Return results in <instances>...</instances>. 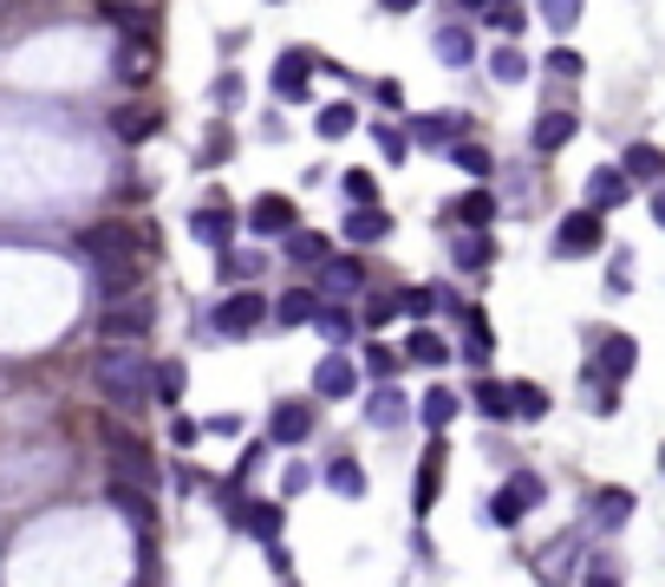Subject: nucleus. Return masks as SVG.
<instances>
[{"label": "nucleus", "instance_id": "nucleus-1", "mask_svg": "<svg viewBox=\"0 0 665 587\" xmlns=\"http://www.w3.org/2000/svg\"><path fill=\"white\" fill-rule=\"evenodd\" d=\"M92 385H98V398H111V405H144L150 398V353L144 346H98V360H92Z\"/></svg>", "mask_w": 665, "mask_h": 587}, {"label": "nucleus", "instance_id": "nucleus-2", "mask_svg": "<svg viewBox=\"0 0 665 587\" xmlns=\"http://www.w3.org/2000/svg\"><path fill=\"white\" fill-rule=\"evenodd\" d=\"M78 248L92 255V262H157V228L150 222H92L85 235H78Z\"/></svg>", "mask_w": 665, "mask_h": 587}, {"label": "nucleus", "instance_id": "nucleus-3", "mask_svg": "<svg viewBox=\"0 0 665 587\" xmlns=\"http://www.w3.org/2000/svg\"><path fill=\"white\" fill-rule=\"evenodd\" d=\"M150 327H157V300H150V288L118 294V300H105V313H98V346H144Z\"/></svg>", "mask_w": 665, "mask_h": 587}, {"label": "nucleus", "instance_id": "nucleus-4", "mask_svg": "<svg viewBox=\"0 0 665 587\" xmlns=\"http://www.w3.org/2000/svg\"><path fill=\"white\" fill-rule=\"evenodd\" d=\"M98 444H105V457L118 463V477H125V483H138V490L157 483V457H150L144 438H131L125 425H98Z\"/></svg>", "mask_w": 665, "mask_h": 587}, {"label": "nucleus", "instance_id": "nucleus-5", "mask_svg": "<svg viewBox=\"0 0 665 587\" xmlns=\"http://www.w3.org/2000/svg\"><path fill=\"white\" fill-rule=\"evenodd\" d=\"M261 320H268V300H261V288H235V294L216 307V320H210V327H216V333H228V340H242V333H255Z\"/></svg>", "mask_w": 665, "mask_h": 587}, {"label": "nucleus", "instance_id": "nucleus-6", "mask_svg": "<svg viewBox=\"0 0 665 587\" xmlns=\"http://www.w3.org/2000/svg\"><path fill=\"white\" fill-rule=\"evenodd\" d=\"M535 503H541V477H528V470H522V477H510V483H503V490L490 497V522L516 529V522H522L528 510H535Z\"/></svg>", "mask_w": 665, "mask_h": 587}, {"label": "nucleus", "instance_id": "nucleus-7", "mask_svg": "<svg viewBox=\"0 0 665 587\" xmlns=\"http://www.w3.org/2000/svg\"><path fill=\"white\" fill-rule=\"evenodd\" d=\"M313 73H320V60H313V53H300V46H288V53L275 60V98H288V105H307V92H313Z\"/></svg>", "mask_w": 665, "mask_h": 587}, {"label": "nucleus", "instance_id": "nucleus-8", "mask_svg": "<svg viewBox=\"0 0 665 587\" xmlns=\"http://www.w3.org/2000/svg\"><path fill=\"white\" fill-rule=\"evenodd\" d=\"M607 242V222H600V210H575V216L555 228V248L561 255H593Z\"/></svg>", "mask_w": 665, "mask_h": 587}, {"label": "nucleus", "instance_id": "nucleus-9", "mask_svg": "<svg viewBox=\"0 0 665 587\" xmlns=\"http://www.w3.org/2000/svg\"><path fill=\"white\" fill-rule=\"evenodd\" d=\"M190 228H196V242H210V248H228V242H235V203H228V196H210V203L190 216Z\"/></svg>", "mask_w": 665, "mask_h": 587}, {"label": "nucleus", "instance_id": "nucleus-10", "mask_svg": "<svg viewBox=\"0 0 665 587\" xmlns=\"http://www.w3.org/2000/svg\"><path fill=\"white\" fill-rule=\"evenodd\" d=\"M626 196H633V177H626L620 163H600V170L588 177V210H600V216H607V210H620Z\"/></svg>", "mask_w": 665, "mask_h": 587}, {"label": "nucleus", "instance_id": "nucleus-11", "mask_svg": "<svg viewBox=\"0 0 665 587\" xmlns=\"http://www.w3.org/2000/svg\"><path fill=\"white\" fill-rule=\"evenodd\" d=\"M150 73H157V40L125 33V46H118V78H125V85H144Z\"/></svg>", "mask_w": 665, "mask_h": 587}, {"label": "nucleus", "instance_id": "nucleus-12", "mask_svg": "<svg viewBox=\"0 0 665 587\" xmlns=\"http://www.w3.org/2000/svg\"><path fill=\"white\" fill-rule=\"evenodd\" d=\"M353 385H360V366H353L346 353H326L320 372H313V392H320V398H353Z\"/></svg>", "mask_w": 665, "mask_h": 587}, {"label": "nucleus", "instance_id": "nucleus-13", "mask_svg": "<svg viewBox=\"0 0 665 587\" xmlns=\"http://www.w3.org/2000/svg\"><path fill=\"white\" fill-rule=\"evenodd\" d=\"M307 431H313V405H307V398H281V405H275L268 438H275V444H300Z\"/></svg>", "mask_w": 665, "mask_h": 587}, {"label": "nucleus", "instance_id": "nucleus-14", "mask_svg": "<svg viewBox=\"0 0 665 587\" xmlns=\"http://www.w3.org/2000/svg\"><path fill=\"white\" fill-rule=\"evenodd\" d=\"M248 222H255V235H288V228H294V203H288L281 190H268V196H255Z\"/></svg>", "mask_w": 665, "mask_h": 587}, {"label": "nucleus", "instance_id": "nucleus-15", "mask_svg": "<svg viewBox=\"0 0 665 587\" xmlns=\"http://www.w3.org/2000/svg\"><path fill=\"white\" fill-rule=\"evenodd\" d=\"M235 529L255 542H281V503H235Z\"/></svg>", "mask_w": 665, "mask_h": 587}, {"label": "nucleus", "instance_id": "nucleus-16", "mask_svg": "<svg viewBox=\"0 0 665 587\" xmlns=\"http://www.w3.org/2000/svg\"><path fill=\"white\" fill-rule=\"evenodd\" d=\"M92 268H98V294H105V300L144 288V262H92Z\"/></svg>", "mask_w": 665, "mask_h": 587}, {"label": "nucleus", "instance_id": "nucleus-17", "mask_svg": "<svg viewBox=\"0 0 665 587\" xmlns=\"http://www.w3.org/2000/svg\"><path fill=\"white\" fill-rule=\"evenodd\" d=\"M575 131H581V118H575V111H541L528 138H535V150H561V145H575Z\"/></svg>", "mask_w": 665, "mask_h": 587}, {"label": "nucleus", "instance_id": "nucleus-18", "mask_svg": "<svg viewBox=\"0 0 665 587\" xmlns=\"http://www.w3.org/2000/svg\"><path fill=\"white\" fill-rule=\"evenodd\" d=\"M320 281H326V294H360V288H366V262H353V255H326V262H320Z\"/></svg>", "mask_w": 665, "mask_h": 587}, {"label": "nucleus", "instance_id": "nucleus-19", "mask_svg": "<svg viewBox=\"0 0 665 587\" xmlns=\"http://www.w3.org/2000/svg\"><path fill=\"white\" fill-rule=\"evenodd\" d=\"M438 490H443V438H431V450H425V463H418V515H431V503H438Z\"/></svg>", "mask_w": 665, "mask_h": 587}, {"label": "nucleus", "instance_id": "nucleus-20", "mask_svg": "<svg viewBox=\"0 0 665 587\" xmlns=\"http://www.w3.org/2000/svg\"><path fill=\"white\" fill-rule=\"evenodd\" d=\"M470 398H476V412H483L490 425H516V405H510V385H503V378H476Z\"/></svg>", "mask_w": 665, "mask_h": 587}, {"label": "nucleus", "instance_id": "nucleus-21", "mask_svg": "<svg viewBox=\"0 0 665 587\" xmlns=\"http://www.w3.org/2000/svg\"><path fill=\"white\" fill-rule=\"evenodd\" d=\"M268 313H275L281 327H313V313H320V294H313V288H288L281 300H275V307H268Z\"/></svg>", "mask_w": 665, "mask_h": 587}, {"label": "nucleus", "instance_id": "nucleus-22", "mask_svg": "<svg viewBox=\"0 0 665 587\" xmlns=\"http://www.w3.org/2000/svg\"><path fill=\"white\" fill-rule=\"evenodd\" d=\"M157 125H163V118H157L150 105H118V118H111V131H118L125 145H144V138H157Z\"/></svg>", "mask_w": 665, "mask_h": 587}, {"label": "nucleus", "instance_id": "nucleus-23", "mask_svg": "<svg viewBox=\"0 0 665 587\" xmlns=\"http://www.w3.org/2000/svg\"><path fill=\"white\" fill-rule=\"evenodd\" d=\"M457 138H463V118H457V111H431V118H418V125H411V145H457Z\"/></svg>", "mask_w": 665, "mask_h": 587}, {"label": "nucleus", "instance_id": "nucleus-24", "mask_svg": "<svg viewBox=\"0 0 665 587\" xmlns=\"http://www.w3.org/2000/svg\"><path fill=\"white\" fill-rule=\"evenodd\" d=\"M620 170L633 177V183H665V150L659 145H633L620 157Z\"/></svg>", "mask_w": 665, "mask_h": 587}, {"label": "nucleus", "instance_id": "nucleus-25", "mask_svg": "<svg viewBox=\"0 0 665 587\" xmlns=\"http://www.w3.org/2000/svg\"><path fill=\"white\" fill-rule=\"evenodd\" d=\"M385 235H392V216H385V210H353V216H346V242H353V248H372V242H385Z\"/></svg>", "mask_w": 665, "mask_h": 587}, {"label": "nucleus", "instance_id": "nucleus-26", "mask_svg": "<svg viewBox=\"0 0 665 587\" xmlns=\"http://www.w3.org/2000/svg\"><path fill=\"white\" fill-rule=\"evenodd\" d=\"M111 510H125V515H131V529H150V522H157V510H150V497L138 490V483H125V477L111 483Z\"/></svg>", "mask_w": 665, "mask_h": 587}, {"label": "nucleus", "instance_id": "nucleus-27", "mask_svg": "<svg viewBox=\"0 0 665 587\" xmlns=\"http://www.w3.org/2000/svg\"><path fill=\"white\" fill-rule=\"evenodd\" d=\"M450 360V346H443L431 327H411V340H405V366H443Z\"/></svg>", "mask_w": 665, "mask_h": 587}, {"label": "nucleus", "instance_id": "nucleus-28", "mask_svg": "<svg viewBox=\"0 0 665 587\" xmlns=\"http://www.w3.org/2000/svg\"><path fill=\"white\" fill-rule=\"evenodd\" d=\"M438 60H443V66H470V60H476L470 26H457V20H450V26H438Z\"/></svg>", "mask_w": 665, "mask_h": 587}, {"label": "nucleus", "instance_id": "nucleus-29", "mask_svg": "<svg viewBox=\"0 0 665 587\" xmlns=\"http://www.w3.org/2000/svg\"><path fill=\"white\" fill-rule=\"evenodd\" d=\"M326 255H333V242H326V235H313V228L300 235V228H288V262H300V268H313V275H320V262H326Z\"/></svg>", "mask_w": 665, "mask_h": 587}, {"label": "nucleus", "instance_id": "nucleus-30", "mask_svg": "<svg viewBox=\"0 0 665 587\" xmlns=\"http://www.w3.org/2000/svg\"><path fill=\"white\" fill-rule=\"evenodd\" d=\"M633 360H640V346H633L626 333H607V340H600V372H607V378H626Z\"/></svg>", "mask_w": 665, "mask_h": 587}, {"label": "nucleus", "instance_id": "nucleus-31", "mask_svg": "<svg viewBox=\"0 0 665 587\" xmlns=\"http://www.w3.org/2000/svg\"><path fill=\"white\" fill-rule=\"evenodd\" d=\"M313 327H320L326 340H353V327H360V313H353V307H340V300H320V313H313Z\"/></svg>", "mask_w": 665, "mask_h": 587}, {"label": "nucleus", "instance_id": "nucleus-32", "mask_svg": "<svg viewBox=\"0 0 665 587\" xmlns=\"http://www.w3.org/2000/svg\"><path fill=\"white\" fill-rule=\"evenodd\" d=\"M450 210H457L463 228H490V222H496V196H490V190H470V196H457Z\"/></svg>", "mask_w": 665, "mask_h": 587}, {"label": "nucleus", "instance_id": "nucleus-33", "mask_svg": "<svg viewBox=\"0 0 665 587\" xmlns=\"http://www.w3.org/2000/svg\"><path fill=\"white\" fill-rule=\"evenodd\" d=\"M633 515V490H593V522L600 529H620Z\"/></svg>", "mask_w": 665, "mask_h": 587}, {"label": "nucleus", "instance_id": "nucleus-34", "mask_svg": "<svg viewBox=\"0 0 665 587\" xmlns=\"http://www.w3.org/2000/svg\"><path fill=\"white\" fill-rule=\"evenodd\" d=\"M510 405H516V418H522V425L548 418V392H541V385H528V378H522V385H510Z\"/></svg>", "mask_w": 665, "mask_h": 587}, {"label": "nucleus", "instance_id": "nucleus-35", "mask_svg": "<svg viewBox=\"0 0 665 587\" xmlns=\"http://www.w3.org/2000/svg\"><path fill=\"white\" fill-rule=\"evenodd\" d=\"M483 13H490V26H496L503 40H516L522 26H528V7H522V0H490Z\"/></svg>", "mask_w": 665, "mask_h": 587}, {"label": "nucleus", "instance_id": "nucleus-36", "mask_svg": "<svg viewBox=\"0 0 665 587\" xmlns=\"http://www.w3.org/2000/svg\"><path fill=\"white\" fill-rule=\"evenodd\" d=\"M496 262V242L483 235V228H470L463 242H457V268H490Z\"/></svg>", "mask_w": 665, "mask_h": 587}, {"label": "nucleus", "instance_id": "nucleus-37", "mask_svg": "<svg viewBox=\"0 0 665 587\" xmlns=\"http://www.w3.org/2000/svg\"><path fill=\"white\" fill-rule=\"evenodd\" d=\"M418 412H425V425H431V431H443V425H450V418H457V392H450V385H431V392H425V405H418Z\"/></svg>", "mask_w": 665, "mask_h": 587}, {"label": "nucleus", "instance_id": "nucleus-38", "mask_svg": "<svg viewBox=\"0 0 665 587\" xmlns=\"http://www.w3.org/2000/svg\"><path fill=\"white\" fill-rule=\"evenodd\" d=\"M366 418L378 425V431H392V425L405 418V398H398L392 385H378V392H372V405H366Z\"/></svg>", "mask_w": 665, "mask_h": 587}, {"label": "nucleus", "instance_id": "nucleus-39", "mask_svg": "<svg viewBox=\"0 0 665 587\" xmlns=\"http://www.w3.org/2000/svg\"><path fill=\"white\" fill-rule=\"evenodd\" d=\"M353 125H360V105H326V111L313 118V131H320V138H346Z\"/></svg>", "mask_w": 665, "mask_h": 587}, {"label": "nucleus", "instance_id": "nucleus-40", "mask_svg": "<svg viewBox=\"0 0 665 587\" xmlns=\"http://www.w3.org/2000/svg\"><path fill=\"white\" fill-rule=\"evenodd\" d=\"M268 262L261 255H248V248H222V281H255Z\"/></svg>", "mask_w": 665, "mask_h": 587}, {"label": "nucleus", "instance_id": "nucleus-41", "mask_svg": "<svg viewBox=\"0 0 665 587\" xmlns=\"http://www.w3.org/2000/svg\"><path fill=\"white\" fill-rule=\"evenodd\" d=\"M398 366H405V353H392L385 340H372V346H366V372L378 378V385H392V378H398Z\"/></svg>", "mask_w": 665, "mask_h": 587}, {"label": "nucleus", "instance_id": "nucleus-42", "mask_svg": "<svg viewBox=\"0 0 665 587\" xmlns=\"http://www.w3.org/2000/svg\"><path fill=\"white\" fill-rule=\"evenodd\" d=\"M490 73L503 78V85H522V78H528V60H522V53H516V40H510V46H496V60H490Z\"/></svg>", "mask_w": 665, "mask_h": 587}, {"label": "nucleus", "instance_id": "nucleus-43", "mask_svg": "<svg viewBox=\"0 0 665 587\" xmlns=\"http://www.w3.org/2000/svg\"><path fill=\"white\" fill-rule=\"evenodd\" d=\"M150 392H157L163 405H176V398H183V366H176V360H163V366L150 372Z\"/></svg>", "mask_w": 665, "mask_h": 587}, {"label": "nucleus", "instance_id": "nucleus-44", "mask_svg": "<svg viewBox=\"0 0 665 587\" xmlns=\"http://www.w3.org/2000/svg\"><path fill=\"white\" fill-rule=\"evenodd\" d=\"M450 163L470 170V177H490V150L483 145H463V138H457V145H450Z\"/></svg>", "mask_w": 665, "mask_h": 587}, {"label": "nucleus", "instance_id": "nucleus-45", "mask_svg": "<svg viewBox=\"0 0 665 587\" xmlns=\"http://www.w3.org/2000/svg\"><path fill=\"white\" fill-rule=\"evenodd\" d=\"M326 483H333L340 497H366V470H360V463H333V477H326Z\"/></svg>", "mask_w": 665, "mask_h": 587}, {"label": "nucleus", "instance_id": "nucleus-46", "mask_svg": "<svg viewBox=\"0 0 665 587\" xmlns=\"http://www.w3.org/2000/svg\"><path fill=\"white\" fill-rule=\"evenodd\" d=\"M346 196H353L360 210H378V183H372V170H346Z\"/></svg>", "mask_w": 665, "mask_h": 587}, {"label": "nucleus", "instance_id": "nucleus-47", "mask_svg": "<svg viewBox=\"0 0 665 587\" xmlns=\"http://www.w3.org/2000/svg\"><path fill=\"white\" fill-rule=\"evenodd\" d=\"M541 20H548L555 33H568V26L581 20V0H541Z\"/></svg>", "mask_w": 665, "mask_h": 587}, {"label": "nucleus", "instance_id": "nucleus-48", "mask_svg": "<svg viewBox=\"0 0 665 587\" xmlns=\"http://www.w3.org/2000/svg\"><path fill=\"white\" fill-rule=\"evenodd\" d=\"M392 320H398V294H372V300H366V327L378 333V327H392Z\"/></svg>", "mask_w": 665, "mask_h": 587}, {"label": "nucleus", "instance_id": "nucleus-49", "mask_svg": "<svg viewBox=\"0 0 665 587\" xmlns=\"http://www.w3.org/2000/svg\"><path fill=\"white\" fill-rule=\"evenodd\" d=\"M548 73H555V78H581V53H575V46H555V53H548Z\"/></svg>", "mask_w": 665, "mask_h": 587}, {"label": "nucleus", "instance_id": "nucleus-50", "mask_svg": "<svg viewBox=\"0 0 665 587\" xmlns=\"http://www.w3.org/2000/svg\"><path fill=\"white\" fill-rule=\"evenodd\" d=\"M431 307H438V294H431V288H405V294H398V313H418V320H425Z\"/></svg>", "mask_w": 665, "mask_h": 587}, {"label": "nucleus", "instance_id": "nucleus-51", "mask_svg": "<svg viewBox=\"0 0 665 587\" xmlns=\"http://www.w3.org/2000/svg\"><path fill=\"white\" fill-rule=\"evenodd\" d=\"M372 138H378V150H385V157H392V163H398V157H405V150H411V138H405V131H398V125H378V131H372Z\"/></svg>", "mask_w": 665, "mask_h": 587}, {"label": "nucleus", "instance_id": "nucleus-52", "mask_svg": "<svg viewBox=\"0 0 665 587\" xmlns=\"http://www.w3.org/2000/svg\"><path fill=\"white\" fill-rule=\"evenodd\" d=\"M203 163H228V131H210V145H203Z\"/></svg>", "mask_w": 665, "mask_h": 587}, {"label": "nucleus", "instance_id": "nucleus-53", "mask_svg": "<svg viewBox=\"0 0 665 587\" xmlns=\"http://www.w3.org/2000/svg\"><path fill=\"white\" fill-rule=\"evenodd\" d=\"M588 587H620V568H613V562H593V568H588Z\"/></svg>", "mask_w": 665, "mask_h": 587}, {"label": "nucleus", "instance_id": "nucleus-54", "mask_svg": "<svg viewBox=\"0 0 665 587\" xmlns=\"http://www.w3.org/2000/svg\"><path fill=\"white\" fill-rule=\"evenodd\" d=\"M307 483H313V470H307V463H288V477H281V490L294 497V490H307Z\"/></svg>", "mask_w": 665, "mask_h": 587}, {"label": "nucleus", "instance_id": "nucleus-55", "mask_svg": "<svg viewBox=\"0 0 665 587\" xmlns=\"http://www.w3.org/2000/svg\"><path fill=\"white\" fill-rule=\"evenodd\" d=\"M170 444H183V450H190V444H196V418H176V425H170Z\"/></svg>", "mask_w": 665, "mask_h": 587}, {"label": "nucleus", "instance_id": "nucleus-56", "mask_svg": "<svg viewBox=\"0 0 665 587\" xmlns=\"http://www.w3.org/2000/svg\"><path fill=\"white\" fill-rule=\"evenodd\" d=\"M138 7H144V0H98V13H105V20H118V13H138Z\"/></svg>", "mask_w": 665, "mask_h": 587}, {"label": "nucleus", "instance_id": "nucleus-57", "mask_svg": "<svg viewBox=\"0 0 665 587\" xmlns=\"http://www.w3.org/2000/svg\"><path fill=\"white\" fill-rule=\"evenodd\" d=\"M653 222H659V228H665V183H659V190H653Z\"/></svg>", "mask_w": 665, "mask_h": 587}, {"label": "nucleus", "instance_id": "nucleus-58", "mask_svg": "<svg viewBox=\"0 0 665 587\" xmlns=\"http://www.w3.org/2000/svg\"><path fill=\"white\" fill-rule=\"evenodd\" d=\"M411 7H418V0H385V13H411Z\"/></svg>", "mask_w": 665, "mask_h": 587}, {"label": "nucleus", "instance_id": "nucleus-59", "mask_svg": "<svg viewBox=\"0 0 665 587\" xmlns=\"http://www.w3.org/2000/svg\"><path fill=\"white\" fill-rule=\"evenodd\" d=\"M457 7H463V13H483V7H490V0H457Z\"/></svg>", "mask_w": 665, "mask_h": 587}, {"label": "nucleus", "instance_id": "nucleus-60", "mask_svg": "<svg viewBox=\"0 0 665 587\" xmlns=\"http://www.w3.org/2000/svg\"><path fill=\"white\" fill-rule=\"evenodd\" d=\"M659 463H665V450H659Z\"/></svg>", "mask_w": 665, "mask_h": 587}]
</instances>
